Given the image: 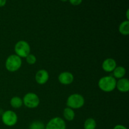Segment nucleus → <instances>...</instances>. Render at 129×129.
Returning <instances> with one entry per match:
<instances>
[{"instance_id":"nucleus-23","label":"nucleus","mask_w":129,"mask_h":129,"mask_svg":"<svg viewBox=\"0 0 129 129\" xmlns=\"http://www.w3.org/2000/svg\"><path fill=\"white\" fill-rule=\"evenodd\" d=\"M61 1H62V2H67L68 1H69V0H60Z\"/></svg>"},{"instance_id":"nucleus-20","label":"nucleus","mask_w":129,"mask_h":129,"mask_svg":"<svg viewBox=\"0 0 129 129\" xmlns=\"http://www.w3.org/2000/svg\"><path fill=\"white\" fill-rule=\"evenodd\" d=\"M113 129H128L125 126L121 124H118L116 125L114 127H113Z\"/></svg>"},{"instance_id":"nucleus-6","label":"nucleus","mask_w":129,"mask_h":129,"mask_svg":"<svg viewBox=\"0 0 129 129\" xmlns=\"http://www.w3.org/2000/svg\"><path fill=\"white\" fill-rule=\"evenodd\" d=\"M18 117L17 114L12 110H6L1 115V120L7 127H13L17 123Z\"/></svg>"},{"instance_id":"nucleus-3","label":"nucleus","mask_w":129,"mask_h":129,"mask_svg":"<svg viewBox=\"0 0 129 129\" xmlns=\"http://www.w3.org/2000/svg\"><path fill=\"white\" fill-rule=\"evenodd\" d=\"M85 100L83 95L78 93H74L68 96L66 101L67 107L73 110L79 109L84 106Z\"/></svg>"},{"instance_id":"nucleus-14","label":"nucleus","mask_w":129,"mask_h":129,"mask_svg":"<svg viewBox=\"0 0 129 129\" xmlns=\"http://www.w3.org/2000/svg\"><path fill=\"white\" fill-rule=\"evenodd\" d=\"M118 31L124 36H127L129 34V21L128 20H124L122 21L119 25Z\"/></svg>"},{"instance_id":"nucleus-9","label":"nucleus","mask_w":129,"mask_h":129,"mask_svg":"<svg viewBox=\"0 0 129 129\" xmlns=\"http://www.w3.org/2000/svg\"><path fill=\"white\" fill-rule=\"evenodd\" d=\"M74 75L71 73L64 71L60 73L58 76V80L60 84L63 85H69L74 81Z\"/></svg>"},{"instance_id":"nucleus-18","label":"nucleus","mask_w":129,"mask_h":129,"mask_svg":"<svg viewBox=\"0 0 129 129\" xmlns=\"http://www.w3.org/2000/svg\"><path fill=\"white\" fill-rule=\"evenodd\" d=\"M26 62L30 65H34L37 62V57L34 54H30L25 57Z\"/></svg>"},{"instance_id":"nucleus-17","label":"nucleus","mask_w":129,"mask_h":129,"mask_svg":"<svg viewBox=\"0 0 129 129\" xmlns=\"http://www.w3.org/2000/svg\"><path fill=\"white\" fill-rule=\"evenodd\" d=\"M45 125L40 120H35L31 122L29 129H45Z\"/></svg>"},{"instance_id":"nucleus-10","label":"nucleus","mask_w":129,"mask_h":129,"mask_svg":"<svg viewBox=\"0 0 129 129\" xmlns=\"http://www.w3.org/2000/svg\"><path fill=\"white\" fill-rule=\"evenodd\" d=\"M117 66V62L113 58H107L103 60L102 68L104 71L107 73H112Z\"/></svg>"},{"instance_id":"nucleus-12","label":"nucleus","mask_w":129,"mask_h":129,"mask_svg":"<svg viewBox=\"0 0 129 129\" xmlns=\"http://www.w3.org/2000/svg\"><path fill=\"white\" fill-rule=\"evenodd\" d=\"M112 73H113V76L116 79H120L124 78L125 75L126 74V69L124 67L119 66L116 67Z\"/></svg>"},{"instance_id":"nucleus-4","label":"nucleus","mask_w":129,"mask_h":129,"mask_svg":"<svg viewBox=\"0 0 129 129\" xmlns=\"http://www.w3.org/2000/svg\"><path fill=\"white\" fill-rule=\"evenodd\" d=\"M15 54L20 58H25L30 54V46L28 43L23 40H19L15 45Z\"/></svg>"},{"instance_id":"nucleus-7","label":"nucleus","mask_w":129,"mask_h":129,"mask_svg":"<svg viewBox=\"0 0 129 129\" xmlns=\"http://www.w3.org/2000/svg\"><path fill=\"white\" fill-rule=\"evenodd\" d=\"M45 129H66V123L61 117H54L45 125Z\"/></svg>"},{"instance_id":"nucleus-1","label":"nucleus","mask_w":129,"mask_h":129,"mask_svg":"<svg viewBox=\"0 0 129 129\" xmlns=\"http://www.w3.org/2000/svg\"><path fill=\"white\" fill-rule=\"evenodd\" d=\"M117 80L113 76H106L101 78L98 85L100 89L105 93H110L116 88Z\"/></svg>"},{"instance_id":"nucleus-22","label":"nucleus","mask_w":129,"mask_h":129,"mask_svg":"<svg viewBox=\"0 0 129 129\" xmlns=\"http://www.w3.org/2000/svg\"><path fill=\"white\" fill-rule=\"evenodd\" d=\"M128 13H129V10H127V11H126V17H127V20H129Z\"/></svg>"},{"instance_id":"nucleus-2","label":"nucleus","mask_w":129,"mask_h":129,"mask_svg":"<svg viewBox=\"0 0 129 129\" xmlns=\"http://www.w3.org/2000/svg\"><path fill=\"white\" fill-rule=\"evenodd\" d=\"M21 65H22L21 58L16 55V54H11L9 55L5 62V68L6 70L11 73L18 71L21 68Z\"/></svg>"},{"instance_id":"nucleus-13","label":"nucleus","mask_w":129,"mask_h":129,"mask_svg":"<svg viewBox=\"0 0 129 129\" xmlns=\"http://www.w3.org/2000/svg\"><path fill=\"white\" fill-rule=\"evenodd\" d=\"M63 117L67 121L71 122L75 118V112L74 110L72 108L66 107L64 108L63 111Z\"/></svg>"},{"instance_id":"nucleus-19","label":"nucleus","mask_w":129,"mask_h":129,"mask_svg":"<svg viewBox=\"0 0 129 129\" xmlns=\"http://www.w3.org/2000/svg\"><path fill=\"white\" fill-rule=\"evenodd\" d=\"M69 1L73 6H78L81 4L83 0H69Z\"/></svg>"},{"instance_id":"nucleus-11","label":"nucleus","mask_w":129,"mask_h":129,"mask_svg":"<svg viewBox=\"0 0 129 129\" xmlns=\"http://www.w3.org/2000/svg\"><path fill=\"white\" fill-rule=\"evenodd\" d=\"M116 88L122 93H127L129 91V81L127 78H123L117 81Z\"/></svg>"},{"instance_id":"nucleus-8","label":"nucleus","mask_w":129,"mask_h":129,"mask_svg":"<svg viewBox=\"0 0 129 129\" xmlns=\"http://www.w3.org/2000/svg\"><path fill=\"white\" fill-rule=\"evenodd\" d=\"M35 81L40 85H43L47 83L49 79V74L45 69H40L35 74Z\"/></svg>"},{"instance_id":"nucleus-5","label":"nucleus","mask_w":129,"mask_h":129,"mask_svg":"<svg viewBox=\"0 0 129 129\" xmlns=\"http://www.w3.org/2000/svg\"><path fill=\"white\" fill-rule=\"evenodd\" d=\"M23 103L28 108H35L40 104V98L39 96L34 93H27L23 98Z\"/></svg>"},{"instance_id":"nucleus-16","label":"nucleus","mask_w":129,"mask_h":129,"mask_svg":"<svg viewBox=\"0 0 129 129\" xmlns=\"http://www.w3.org/2000/svg\"><path fill=\"white\" fill-rule=\"evenodd\" d=\"M84 129H96V122L93 118H88L84 122Z\"/></svg>"},{"instance_id":"nucleus-21","label":"nucleus","mask_w":129,"mask_h":129,"mask_svg":"<svg viewBox=\"0 0 129 129\" xmlns=\"http://www.w3.org/2000/svg\"><path fill=\"white\" fill-rule=\"evenodd\" d=\"M6 3V0H0V7H3Z\"/></svg>"},{"instance_id":"nucleus-15","label":"nucleus","mask_w":129,"mask_h":129,"mask_svg":"<svg viewBox=\"0 0 129 129\" xmlns=\"http://www.w3.org/2000/svg\"><path fill=\"white\" fill-rule=\"evenodd\" d=\"M10 105L11 107L13 108L17 109V108H21L23 106V100L20 97L18 96H14L11 98L10 100Z\"/></svg>"}]
</instances>
